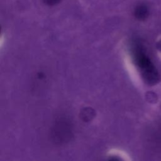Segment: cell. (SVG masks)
Wrapping results in <instances>:
<instances>
[{
    "label": "cell",
    "instance_id": "obj_1",
    "mask_svg": "<svg viewBox=\"0 0 161 161\" xmlns=\"http://www.w3.org/2000/svg\"><path fill=\"white\" fill-rule=\"evenodd\" d=\"M133 58L139 67L145 80L150 84H155L159 80V74L142 48L136 45L133 48Z\"/></svg>",
    "mask_w": 161,
    "mask_h": 161
},
{
    "label": "cell",
    "instance_id": "obj_2",
    "mask_svg": "<svg viewBox=\"0 0 161 161\" xmlns=\"http://www.w3.org/2000/svg\"><path fill=\"white\" fill-rule=\"evenodd\" d=\"M72 130L70 124L65 120H61L54 125L52 130V136L54 142L64 143L70 139L72 136Z\"/></svg>",
    "mask_w": 161,
    "mask_h": 161
},
{
    "label": "cell",
    "instance_id": "obj_3",
    "mask_svg": "<svg viewBox=\"0 0 161 161\" xmlns=\"http://www.w3.org/2000/svg\"><path fill=\"white\" fill-rule=\"evenodd\" d=\"M148 15V8L144 4H140L135 9V17L140 20L145 19Z\"/></svg>",
    "mask_w": 161,
    "mask_h": 161
},
{
    "label": "cell",
    "instance_id": "obj_4",
    "mask_svg": "<svg viewBox=\"0 0 161 161\" xmlns=\"http://www.w3.org/2000/svg\"><path fill=\"white\" fill-rule=\"evenodd\" d=\"M44 2L48 4V5H54L58 3H59V1L60 0H43Z\"/></svg>",
    "mask_w": 161,
    "mask_h": 161
}]
</instances>
